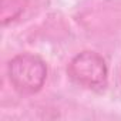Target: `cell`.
Listing matches in <instances>:
<instances>
[{"mask_svg": "<svg viewBox=\"0 0 121 121\" xmlns=\"http://www.w3.org/2000/svg\"><path fill=\"white\" fill-rule=\"evenodd\" d=\"M70 78L87 88H101L107 83V64L95 51H83L77 54L69 64Z\"/></svg>", "mask_w": 121, "mask_h": 121, "instance_id": "2", "label": "cell"}, {"mask_svg": "<svg viewBox=\"0 0 121 121\" xmlns=\"http://www.w3.org/2000/svg\"><path fill=\"white\" fill-rule=\"evenodd\" d=\"M47 77L46 63L34 54L22 53L9 63V78L12 86L22 94L37 93Z\"/></svg>", "mask_w": 121, "mask_h": 121, "instance_id": "1", "label": "cell"}]
</instances>
